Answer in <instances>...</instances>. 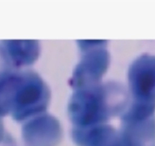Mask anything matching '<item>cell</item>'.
Segmentation results:
<instances>
[{
  "instance_id": "cell-1",
  "label": "cell",
  "mask_w": 155,
  "mask_h": 146,
  "mask_svg": "<svg viewBox=\"0 0 155 146\" xmlns=\"http://www.w3.org/2000/svg\"><path fill=\"white\" fill-rule=\"evenodd\" d=\"M130 102L155 105V55L138 56L128 70Z\"/></svg>"
},
{
  "instance_id": "cell-2",
  "label": "cell",
  "mask_w": 155,
  "mask_h": 146,
  "mask_svg": "<svg viewBox=\"0 0 155 146\" xmlns=\"http://www.w3.org/2000/svg\"><path fill=\"white\" fill-rule=\"evenodd\" d=\"M122 146H155V115L146 119L121 120Z\"/></svg>"
}]
</instances>
